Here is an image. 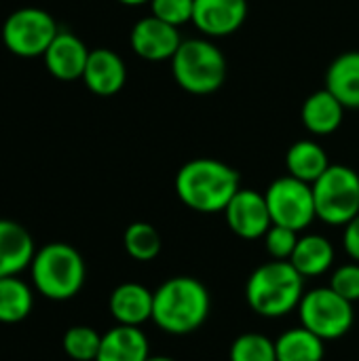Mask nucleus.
I'll use <instances>...</instances> for the list:
<instances>
[{
  "instance_id": "obj_12",
  "label": "nucleus",
  "mask_w": 359,
  "mask_h": 361,
  "mask_svg": "<svg viewBox=\"0 0 359 361\" xmlns=\"http://www.w3.org/2000/svg\"><path fill=\"white\" fill-rule=\"evenodd\" d=\"M248 17V0H195L193 25L205 38H222L239 32Z\"/></svg>"
},
{
  "instance_id": "obj_4",
  "label": "nucleus",
  "mask_w": 359,
  "mask_h": 361,
  "mask_svg": "<svg viewBox=\"0 0 359 361\" xmlns=\"http://www.w3.org/2000/svg\"><path fill=\"white\" fill-rule=\"evenodd\" d=\"M28 271L34 292L55 302L78 296L87 279V264L80 252L61 241H51L36 250Z\"/></svg>"
},
{
  "instance_id": "obj_7",
  "label": "nucleus",
  "mask_w": 359,
  "mask_h": 361,
  "mask_svg": "<svg viewBox=\"0 0 359 361\" xmlns=\"http://www.w3.org/2000/svg\"><path fill=\"white\" fill-rule=\"evenodd\" d=\"M2 44L17 57H42L55 36L59 34L57 21L51 13L38 6H23L13 11L2 23Z\"/></svg>"
},
{
  "instance_id": "obj_22",
  "label": "nucleus",
  "mask_w": 359,
  "mask_h": 361,
  "mask_svg": "<svg viewBox=\"0 0 359 361\" xmlns=\"http://www.w3.org/2000/svg\"><path fill=\"white\" fill-rule=\"evenodd\" d=\"M277 361H324L326 341L307 328H290L275 341Z\"/></svg>"
},
{
  "instance_id": "obj_23",
  "label": "nucleus",
  "mask_w": 359,
  "mask_h": 361,
  "mask_svg": "<svg viewBox=\"0 0 359 361\" xmlns=\"http://www.w3.org/2000/svg\"><path fill=\"white\" fill-rule=\"evenodd\" d=\"M34 309V288L21 277L0 279V324H19Z\"/></svg>"
},
{
  "instance_id": "obj_29",
  "label": "nucleus",
  "mask_w": 359,
  "mask_h": 361,
  "mask_svg": "<svg viewBox=\"0 0 359 361\" xmlns=\"http://www.w3.org/2000/svg\"><path fill=\"white\" fill-rule=\"evenodd\" d=\"M330 288L349 302L359 300V262H347L332 273Z\"/></svg>"
},
{
  "instance_id": "obj_15",
  "label": "nucleus",
  "mask_w": 359,
  "mask_h": 361,
  "mask_svg": "<svg viewBox=\"0 0 359 361\" xmlns=\"http://www.w3.org/2000/svg\"><path fill=\"white\" fill-rule=\"evenodd\" d=\"M36 254V243L25 226L0 218V279L19 277L30 269Z\"/></svg>"
},
{
  "instance_id": "obj_8",
  "label": "nucleus",
  "mask_w": 359,
  "mask_h": 361,
  "mask_svg": "<svg viewBox=\"0 0 359 361\" xmlns=\"http://www.w3.org/2000/svg\"><path fill=\"white\" fill-rule=\"evenodd\" d=\"M300 326L322 341L343 338L355 322L353 302L339 296L330 286L305 292L298 305Z\"/></svg>"
},
{
  "instance_id": "obj_21",
  "label": "nucleus",
  "mask_w": 359,
  "mask_h": 361,
  "mask_svg": "<svg viewBox=\"0 0 359 361\" xmlns=\"http://www.w3.org/2000/svg\"><path fill=\"white\" fill-rule=\"evenodd\" d=\"M286 167H288V176L300 182L313 184L330 167V159H328V152L317 142L298 140L290 146L286 154Z\"/></svg>"
},
{
  "instance_id": "obj_19",
  "label": "nucleus",
  "mask_w": 359,
  "mask_h": 361,
  "mask_svg": "<svg viewBox=\"0 0 359 361\" xmlns=\"http://www.w3.org/2000/svg\"><path fill=\"white\" fill-rule=\"evenodd\" d=\"M326 89L351 110L359 108V51L341 53L326 72Z\"/></svg>"
},
{
  "instance_id": "obj_13",
  "label": "nucleus",
  "mask_w": 359,
  "mask_h": 361,
  "mask_svg": "<svg viewBox=\"0 0 359 361\" xmlns=\"http://www.w3.org/2000/svg\"><path fill=\"white\" fill-rule=\"evenodd\" d=\"M83 82L99 97L116 95L127 82V66L116 51L106 47L93 49L83 72Z\"/></svg>"
},
{
  "instance_id": "obj_3",
  "label": "nucleus",
  "mask_w": 359,
  "mask_h": 361,
  "mask_svg": "<svg viewBox=\"0 0 359 361\" xmlns=\"http://www.w3.org/2000/svg\"><path fill=\"white\" fill-rule=\"evenodd\" d=\"M305 296V277L288 260H271L252 271L245 283L248 307L267 319L298 311Z\"/></svg>"
},
{
  "instance_id": "obj_18",
  "label": "nucleus",
  "mask_w": 359,
  "mask_h": 361,
  "mask_svg": "<svg viewBox=\"0 0 359 361\" xmlns=\"http://www.w3.org/2000/svg\"><path fill=\"white\" fill-rule=\"evenodd\" d=\"M345 110L347 108L328 89H320L305 99L300 121L313 135H332L343 125Z\"/></svg>"
},
{
  "instance_id": "obj_17",
  "label": "nucleus",
  "mask_w": 359,
  "mask_h": 361,
  "mask_svg": "<svg viewBox=\"0 0 359 361\" xmlns=\"http://www.w3.org/2000/svg\"><path fill=\"white\" fill-rule=\"evenodd\" d=\"M148 357L150 347L142 328L116 324L102 334V347L95 361H146Z\"/></svg>"
},
{
  "instance_id": "obj_10",
  "label": "nucleus",
  "mask_w": 359,
  "mask_h": 361,
  "mask_svg": "<svg viewBox=\"0 0 359 361\" xmlns=\"http://www.w3.org/2000/svg\"><path fill=\"white\" fill-rule=\"evenodd\" d=\"M224 218L229 228L245 241L264 237L273 226L264 192H256L252 188H239V192L226 205Z\"/></svg>"
},
{
  "instance_id": "obj_31",
  "label": "nucleus",
  "mask_w": 359,
  "mask_h": 361,
  "mask_svg": "<svg viewBox=\"0 0 359 361\" xmlns=\"http://www.w3.org/2000/svg\"><path fill=\"white\" fill-rule=\"evenodd\" d=\"M121 4H127V6H140V4H150V0H118Z\"/></svg>"
},
{
  "instance_id": "obj_26",
  "label": "nucleus",
  "mask_w": 359,
  "mask_h": 361,
  "mask_svg": "<svg viewBox=\"0 0 359 361\" xmlns=\"http://www.w3.org/2000/svg\"><path fill=\"white\" fill-rule=\"evenodd\" d=\"M229 361H277L275 341L258 332L241 334L231 345Z\"/></svg>"
},
{
  "instance_id": "obj_28",
  "label": "nucleus",
  "mask_w": 359,
  "mask_h": 361,
  "mask_svg": "<svg viewBox=\"0 0 359 361\" xmlns=\"http://www.w3.org/2000/svg\"><path fill=\"white\" fill-rule=\"evenodd\" d=\"M193 6L195 0H150L152 15L176 27L193 21Z\"/></svg>"
},
{
  "instance_id": "obj_24",
  "label": "nucleus",
  "mask_w": 359,
  "mask_h": 361,
  "mask_svg": "<svg viewBox=\"0 0 359 361\" xmlns=\"http://www.w3.org/2000/svg\"><path fill=\"white\" fill-rule=\"evenodd\" d=\"M123 245H125V252L138 262L154 260L161 254V247H163L159 231L148 222L129 224L125 235H123Z\"/></svg>"
},
{
  "instance_id": "obj_9",
  "label": "nucleus",
  "mask_w": 359,
  "mask_h": 361,
  "mask_svg": "<svg viewBox=\"0 0 359 361\" xmlns=\"http://www.w3.org/2000/svg\"><path fill=\"white\" fill-rule=\"evenodd\" d=\"M269 214L273 224L286 226L290 231H305L317 220L313 188L307 182H300L292 176L277 178L264 190Z\"/></svg>"
},
{
  "instance_id": "obj_32",
  "label": "nucleus",
  "mask_w": 359,
  "mask_h": 361,
  "mask_svg": "<svg viewBox=\"0 0 359 361\" xmlns=\"http://www.w3.org/2000/svg\"><path fill=\"white\" fill-rule=\"evenodd\" d=\"M146 361H176L174 357H167V355H150Z\"/></svg>"
},
{
  "instance_id": "obj_11",
  "label": "nucleus",
  "mask_w": 359,
  "mask_h": 361,
  "mask_svg": "<svg viewBox=\"0 0 359 361\" xmlns=\"http://www.w3.org/2000/svg\"><path fill=\"white\" fill-rule=\"evenodd\" d=\"M129 44L133 53L146 61H171V57L182 44V36L176 25H169L157 19L154 15H148L133 23Z\"/></svg>"
},
{
  "instance_id": "obj_5",
  "label": "nucleus",
  "mask_w": 359,
  "mask_h": 361,
  "mask_svg": "<svg viewBox=\"0 0 359 361\" xmlns=\"http://www.w3.org/2000/svg\"><path fill=\"white\" fill-rule=\"evenodd\" d=\"M171 74L186 93L209 95L226 80V57L209 38H188L171 57Z\"/></svg>"
},
{
  "instance_id": "obj_30",
  "label": "nucleus",
  "mask_w": 359,
  "mask_h": 361,
  "mask_svg": "<svg viewBox=\"0 0 359 361\" xmlns=\"http://www.w3.org/2000/svg\"><path fill=\"white\" fill-rule=\"evenodd\" d=\"M343 228H345L343 231V247L353 262H359V216H355Z\"/></svg>"
},
{
  "instance_id": "obj_6",
  "label": "nucleus",
  "mask_w": 359,
  "mask_h": 361,
  "mask_svg": "<svg viewBox=\"0 0 359 361\" xmlns=\"http://www.w3.org/2000/svg\"><path fill=\"white\" fill-rule=\"evenodd\" d=\"M315 214L328 226H347L359 216V176L347 165H330L311 184Z\"/></svg>"
},
{
  "instance_id": "obj_20",
  "label": "nucleus",
  "mask_w": 359,
  "mask_h": 361,
  "mask_svg": "<svg viewBox=\"0 0 359 361\" xmlns=\"http://www.w3.org/2000/svg\"><path fill=\"white\" fill-rule=\"evenodd\" d=\"M288 262H292V267L305 279L322 277L334 264V245L324 235H315V233L303 235L298 237L296 250Z\"/></svg>"
},
{
  "instance_id": "obj_25",
  "label": "nucleus",
  "mask_w": 359,
  "mask_h": 361,
  "mask_svg": "<svg viewBox=\"0 0 359 361\" xmlns=\"http://www.w3.org/2000/svg\"><path fill=\"white\" fill-rule=\"evenodd\" d=\"M61 345L70 360L95 361L99 347H102V334L97 330H93L91 326H72L63 334Z\"/></svg>"
},
{
  "instance_id": "obj_27",
  "label": "nucleus",
  "mask_w": 359,
  "mask_h": 361,
  "mask_svg": "<svg viewBox=\"0 0 359 361\" xmlns=\"http://www.w3.org/2000/svg\"><path fill=\"white\" fill-rule=\"evenodd\" d=\"M298 243V233L273 224L264 235V250L273 260H290Z\"/></svg>"
},
{
  "instance_id": "obj_14",
  "label": "nucleus",
  "mask_w": 359,
  "mask_h": 361,
  "mask_svg": "<svg viewBox=\"0 0 359 361\" xmlns=\"http://www.w3.org/2000/svg\"><path fill=\"white\" fill-rule=\"evenodd\" d=\"M89 53L91 51L76 34L59 30V34L55 36V40L51 42L42 59H44V68L49 70L53 78L70 82V80L83 78Z\"/></svg>"
},
{
  "instance_id": "obj_2",
  "label": "nucleus",
  "mask_w": 359,
  "mask_h": 361,
  "mask_svg": "<svg viewBox=\"0 0 359 361\" xmlns=\"http://www.w3.org/2000/svg\"><path fill=\"white\" fill-rule=\"evenodd\" d=\"M212 309L209 290L197 277L178 275L154 290L152 322L171 336H186L199 330Z\"/></svg>"
},
{
  "instance_id": "obj_16",
  "label": "nucleus",
  "mask_w": 359,
  "mask_h": 361,
  "mask_svg": "<svg viewBox=\"0 0 359 361\" xmlns=\"http://www.w3.org/2000/svg\"><path fill=\"white\" fill-rule=\"evenodd\" d=\"M152 302H154V292H150L142 283L127 281L112 290L108 309L118 326L140 328L142 324L152 319Z\"/></svg>"
},
{
  "instance_id": "obj_1",
  "label": "nucleus",
  "mask_w": 359,
  "mask_h": 361,
  "mask_svg": "<svg viewBox=\"0 0 359 361\" xmlns=\"http://www.w3.org/2000/svg\"><path fill=\"white\" fill-rule=\"evenodd\" d=\"M178 199L197 214H224L241 188V176L218 159H193L176 173Z\"/></svg>"
}]
</instances>
